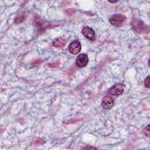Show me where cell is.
Returning a JSON list of instances; mask_svg holds the SVG:
<instances>
[{
  "label": "cell",
  "instance_id": "obj_1",
  "mask_svg": "<svg viewBox=\"0 0 150 150\" xmlns=\"http://www.w3.org/2000/svg\"><path fill=\"white\" fill-rule=\"evenodd\" d=\"M124 21H125V16L122 15V14H114V15H111V16L109 18V22H110L112 26H115V27L122 26V25L124 23Z\"/></svg>",
  "mask_w": 150,
  "mask_h": 150
},
{
  "label": "cell",
  "instance_id": "obj_2",
  "mask_svg": "<svg viewBox=\"0 0 150 150\" xmlns=\"http://www.w3.org/2000/svg\"><path fill=\"white\" fill-rule=\"evenodd\" d=\"M123 91H124V84H123V83H116V84H114V86L109 89L108 94L111 95V96H114V97H116V96L122 95Z\"/></svg>",
  "mask_w": 150,
  "mask_h": 150
},
{
  "label": "cell",
  "instance_id": "obj_3",
  "mask_svg": "<svg viewBox=\"0 0 150 150\" xmlns=\"http://www.w3.org/2000/svg\"><path fill=\"white\" fill-rule=\"evenodd\" d=\"M82 34H83V36L87 38L89 41H94V40L96 39V34H95L94 29L90 28V27H88V26H84V27L82 28Z\"/></svg>",
  "mask_w": 150,
  "mask_h": 150
},
{
  "label": "cell",
  "instance_id": "obj_4",
  "mask_svg": "<svg viewBox=\"0 0 150 150\" xmlns=\"http://www.w3.org/2000/svg\"><path fill=\"white\" fill-rule=\"evenodd\" d=\"M131 28H132L135 32L141 33V32H144V28H146V27H145V25L143 23V21H141V20H138V19H134V20L131 21Z\"/></svg>",
  "mask_w": 150,
  "mask_h": 150
},
{
  "label": "cell",
  "instance_id": "obj_5",
  "mask_svg": "<svg viewBox=\"0 0 150 150\" xmlns=\"http://www.w3.org/2000/svg\"><path fill=\"white\" fill-rule=\"evenodd\" d=\"M68 49H69V52L71 53V54H79L80 53V50H81V43H80V41L79 40H74V41H71L70 43H69V46H68Z\"/></svg>",
  "mask_w": 150,
  "mask_h": 150
},
{
  "label": "cell",
  "instance_id": "obj_6",
  "mask_svg": "<svg viewBox=\"0 0 150 150\" xmlns=\"http://www.w3.org/2000/svg\"><path fill=\"white\" fill-rule=\"evenodd\" d=\"M114 103H115L114 96H111V95H109V94H108L105 97H103V100H102V107H103L104 109H110V108H112Z\"/></svg>",
  "mask_w": 150,
  "mask_h": 150
},
{
  "label": "cell",
  "instance_id": "obj_7",
  "mask_svg": "<svg viewBox=\"0 0 150 150\" xmlns=\"http://www.w3.org/2000/svg\"><path fill=\"white\" fill-rule=\"evenodd\" d=\"M89 62V59H88V55L87 54H80L76 59V66L79 68H82V67H86Z\"/></svg>",
  "mask_w": 150,
  "mask_h": 150
},
{
  "label": "cell",
  "instance_id": "obj_8",
  "mask_svg": "<svg viewBox=\"0 0 150 150\" xmlns=\"http://www.w3.org/2000/svg\"><path fill=\"white\" fill-rule=\"evenodd\" d=\"M66 42H67V39H66V38H57V39H55V40L52 42V45H53V47L62 48V47H64Z\"/></svg>",
  "mask_w": 150,
  "mask_h": 150
},
{
  "label": "cell",
  "instance_id": "obj_9",
  "mask_svg": "<svg viewBox=\"0 0 150 150\" xmlns=\"http://www.w3.org/2000/svg\"><path fill=\"white\" fill-rule=\"evenodd\" d=\"M143 134H144L146 137H149V138H150V124H148V125L143 129Z\"/></svg>",
  "mask_w": 150,
  "mask_h": 150
},
{
  "label": "cell",
  "instance_id": "obj_10",
  "mask_svg": "<svg viewBox=\"0 0 150 150\" xmlns=\"http://www.w3.org/2000/svg\"><path fill=\"white\" fill-rule=\"evenodd\" d=\"M144 86H145L146 88H150V75L144 80Z\"/></svg>",
  "mask_w": 150,
  "mask_h": 150
},
{
  "label": "cell",
  "instance_id": "obj_11",
  "mask_svg": "<svg viewBox=\"0 0 150 150\" xmlns=\"http://www.w3.org/2000/svg\"><path fill=\"white\" fill-rule=\"evenodd\" d=\"M108 1H109V2H111V4H115V2H117L118 0H108Z\"/></svg>",
  "mask_w": 150,
  "mask_h": 150
},
{
  "label": "cell",
  "instance_id": "obj_12",
  "mask_svg": "<svg viewBox=\"0 0 150 150\" xmlns=\"http://www.w3.org/2000/svg\"><path fill=\"white\" fill-rule=\"evenodd\" d=\"M148 64H149V67H150V59H149V62H148Z\"/></svg>",
  "mask_w": 150,
  "mask_h": 150
}]
</instances>
